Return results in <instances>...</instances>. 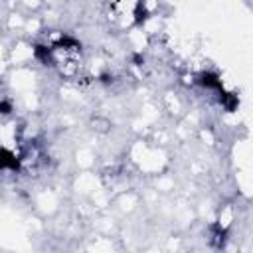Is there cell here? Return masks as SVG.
I'll use <instances>...</instances> for the list:
<instances>
[{
  "instance_id": "3",
  "label": "cell",
  "mask_w": 253,
  "mask_h": 253,
  "mask_svg": "<svg viewBox=\"0 0 253 253\" xmlns=\"http://www.w3.org/2000/svg\"><path fill=\"white\" fill-rule=\"evenodd\" d=\"M0 166H2V170H16L20 164H18L16 156H14L8 148H2V160H0Z\"/></svg>"
},
{
  "instance_id": "2",
  "label": "cell",
  "mask_w": 253,
  "mask_h": 253,
  "mask_svg": "<svg viewBox=\"0 0 253 253\" xmlns=\"http://www.w3.org/2000/svg\"><path fill=\"white\" fill-rule=\"evenodd\" d=\"M219 103L225 107V111H235L237 105H239V99L235 93H225V91H219Z\"/></svg>"
},
{
  "instance_id": "4",
  "label": "cell",
  "mask_w": 253,
  "mask_h": 253,
  "mask_svg": "<svg viewBox=\"0 0 253 253\" xmlns=\"http://www.w3.org/2000/svg\"><path fill=\"white\" fill-rule=\"evenodd\" d=\"M0 111H2L4 115H8V113H10V103H8L6 99H4L2 103H0Z\"/></svg>"
},
{
  "instance_id": "1",
  "label": "cell",
  "mask_w": 253,
  "mask_h": 253,
  "mask_svg": "<svg viewBox=\"0 0 253 253\" xmlns=\"http://www.w3.org/2000/svg\"><path fill=\"white\" fill-rule=\"evenodd\" d=\"M196 81L202 87H206V89H211V91H217V93L223 91V83H221V79L213 71H202V73H198Z\"/></svg>"
}]
</instances>
